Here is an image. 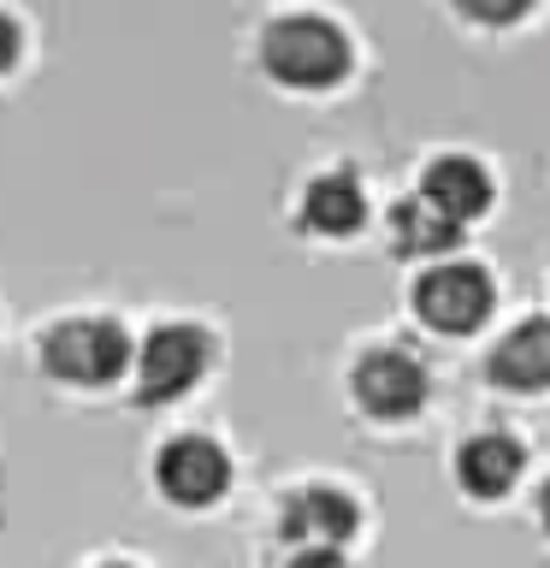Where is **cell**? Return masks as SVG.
I'll list each match as a JSON object with an SVG mask.
<instances>
[{
  "mask_svg": "<svg viewBox=\"0 0 550 568\" xmlns=\"http://www.w3.org/2000/svg\"><path fill=\"white\" fill-rule=\"evenodd\" d=\"M261 65L291 89H326L349 71V36L319 12H278L261 30Z\"/></svg>",
  "mask_w": 550,
  "mask_h": 568,
  "instance_id": "cell-1",
  "label": "cell"
},
{
  "mask_svg": "<svg viewBox=\"0 0 550 568\" xmlns=\"http://www.w3.org/2000/svg\"><path fill=\"white\" fill-rule=\"evenodd\" d=\"M42 367L65 385H106L131 367V332L113 314H65L42 332Z\"/></svg>",
  "mask_w": 550,
  "mask_h": 568,
  "instance_id": "cell-2",
  "label": "cell"
},
{
  "mask_svg": "<svg viewBox=\"0 0 550 568\" xmlns=\"http://www.w3.org/2000/svg\"><path fill=\"white\" fill-rule=\"evenodd\" d=\"M207 373V332L190 320H166L142 337L136 355V397L142 403H172Z\"/></svg>",
  "mask_w": 550,
  "mask_h": 568,
  "instance_id": "cell-3",
  "label": "cell"
},
{
  "mask_svg": "<svg viewBox=\"0 0 550 568\" xmlns=\"http://www.w3.org/2000/svg\"><path fill=\"white\" fill-rule=\"evenodd\" d=\"M415 308L438 332H473L491 314V273L479 261H438L415 284Z\"/></svg>",
  "mask_w": 550,
  "mask_h": 568,
  "instance_id": "cell-4",
  "label": "cell"
},
{
  "mask_svg": "<svg viewBox=\"0 0 550 568\" xmlns=\"http://www.w3.org/2000/svg\"><path fill=\"white\" fill-rule=\"evenodd\" d=\"M154 479H160V491H166L172 504L202 509L231 486V456L207 433H172L154 450Z\"/></svg>",
  "mask_w": 550,
  "mask_h": 568,
  "instance_id": "cell-5",
  "label": "cell"
},
{
  "mask_svg": "<svg viewBox=\"0 0 550 568\" xmlns=\"http://www.w3.org/2000/svg\"><path fill=\"white\" fill-rule=\"evenodd\" d=\"M349 385H355V403H361L367 415H379V420L415 415V408L426 403V367L397 344L361 349V362L349 367Z\"/></svg>",
  "mask_w": 550,
  "mask_h": 568,
  "instance_id": "cell-6",
  "label": "cell"
},
{
  "mask_svg": "<svg viewBox=\"0 0 550 568\" xmlns=\"http://www.w3.org/2000/svg\"><path fill=\"white\" fill-rule=\"evenodd\" d=\"M355 521H361V509H355V497L349 491H337V486H302L284 497V509H278V532L291 545H344Z\"/></svg>",
  "mask_w": 550,
  "mask_h": 568,
  "instance_id": "cell-7",
  "label": "cell"
},
{
  "mask_svg": "<svg viewBox=\"0 0 550 568\" xmlns=\"http://www.w3.org/2000/svg\"><path fill=\"white\" fill-rule=\"evenodd\" d=\"M486 373L503 390H544L550 385V320L544 314L515 320V326L491 344Z\"/></svg>",
  "mask_w": 550,
  "mask_h": 568,
  "instance_id": "cell-8",
  "label": "cell"
},
{
  "mask_svg": "<svg viewBox=\"0 0 550 568\" xmlns=\"http://www.w3.org/2000/svg\"><path fill=\"white\" fill-rule=\"evenodd\" d=\"M521 462H527V450L509 433H473L456 444V479L473 497H503L521 479Z\"/></svg>",
  "mask_w": 550,
  "mask_h": 568,
  "instance_id": "cell-9",
  "label": "cell"
},
{
  "mask_svg": "<svg viewBox=\"0 0 550 568\" xmlns=\"http://www.w3.org/2000/svg\"><path fill=\"white\" fill-rule=\"evenodd\" d=\"M420 195L461 225V220H473V213L491 202V172L479 166L473 154H438L432 166L420 172Z\"/></svg>",
  "mask_w": 550,
  "mask_h": 568,
  "instance_id": "cell-10",
  "label": "cell"
},
{
  "mask_svg": "<svg viewBox=\"0 0 550 568\" xmlns=\"http://www.w3.org/2000/svg\"><path fill=\"white\" fill-rule=\"evenodd\" d=\"M302 220L314 231H332V237H344L367 220V195H361V178L332 166V172H314L308 190H302Z\"/></svg>",
  "mask_w": 550,
  "mask_h": 568,
  "instance_id": "cell-11",
  "label": "cell"
},
{
  "mask_svg": "<svg viewBox=\"0 0 550 568\" xmlns=\"http://www.w3.org/2000/svg\"><path fill=\"white\" fill-rule=\"evenodd\" d=\"M390 237H397L403 255H426V248H450L461 237V225L450 213H438L426 195H403V202L390 207Z\"/></svg>",
  "mask_w": 550,
  "mask_h": 568,
  "instance_id": "cell-12",
  "label": "cell"
},
{
  "mask_svg": "<svg viewBox=\"0 0 550 568\" xmlns=\"http://www.w3.org/2000/svg\"><path fill=\"white\" fill-rule=\"evenodd\" d=\"M468 18H486V24H509V18H521L532 0H456Z\"/></svg>",
  "mask_w": 550,
  "mask_h": 568,
  "instance_id": "cell-13",
  "label": "cell"
},
{
  "mask_svg": "<svg viewBox=\"0 0 550 568\" xmlns=\"http://www.w3.org/2000/svg\"><path fill=\"white\" fill-rule=\"evenodd\" d=\"M291 568H349V557H344V545H296Z\"/></svg>",
  "mask_w": 550,
  "mask_h": 568,
  "instance_id": "cell-14",
  "label": "cell"
},
{
  "mask_svg": "<svg viewBox=\"0 0 550 568\" xmlns=\"http://www.w3.org/2000/svg\"><path fill=\"white\" fill-rule=\"evenodd\" d=\"M12 60H18V24H12V12H0V71Z\"/></svg>",
  "mask_w": 550,
  "mask_h": 568,
  "instance_id": "cell-15",
  "label": "cell"
},
{
  "mask_svg": "<svg viewBox=\"0 0 550 568\" xmlns=\"http://www.w3.org/2000/svg\"><path fill=\"white\" fill-rule=\"evenodd\" d=\"M539 521H544V532H550V479L539 486Z\"/></svg>",
  "mask_w": 550,
  "mask_h": 568,
  "instance_id": "cell-16",
  "label": "cell"
},
{
  "mask_svg": "<svg viewBox=\"0 0 550 568\" xmlns=\"http://www.w3.org/2000/svg\"><path fill=\"white\" fill-rule=\"evenodd\" d=\"M95 568H136V562H95Z\"/></svg>",
  "mask_w": 550,
  "mask_h": 568,
  "instance_id": "cell-17",
  "label": "cell"
}]
</instances>
